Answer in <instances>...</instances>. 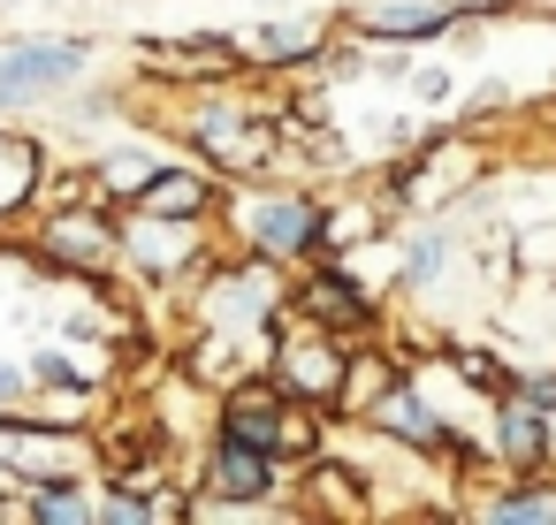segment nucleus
I'll use <instances>...</instances> for the list:
<instances>
[{"label": "nucleus", "mask_w": 556, "mask_h": 525, "mask_svg": "<svg viewBox=\"0 0 556 525\" xmlns=\"http://www.w3.org/2000/svg\"><path fill=\"white\" fill-rule=\"evenodd\" d=\"M85 69V47H54V39H24V47H9L0 54V107H24V100H39V92H54V85H70Z\"/></svg>", "instance_id": "1"}, {"label": "nucleus", "mask_w": 556, "mask_h": 525, "mask_svg": "<svg viewBox=\"0 0 556 525\" xmlns=\"http://www.w3.org/2000/svg\"><path fill=\"white\" fill-rule=\"evenodd\" d=\"M244 236L260 259H298L320 244V214L305 199H267V206H244Z\"/></svg>", "instance_id": "2"}, {"label": "nucleus", "mask_w": 556, "mask_h": 525, "mask_svg": "<svg viewBox=\"0 0 556 525\" xmlns=\"http://www.w3.org/2000/svg\"><path fill=\"white\" fill-rule=\"evenodd\" d=\"M282 388L320 404V396H336V388H343V358H336L320 335H298V343L282 350Z\"/></svg>", "instance_id": "3"}, {"label": "nucleus", "mask_w": 556, "mask_h": 525, "mask_svg": "<svg viewBox=\"0 0 556 525\" xmlns=\"http://www.w3.org/2000/svg\"><path fill=\"white\" fill-rule=\"evenodd\" d=\"M123 252H138V267H146V274H176V267H191V252H199V244H191L184 229H168V214H146V221L123 236Z\"/></svg>", "instance_id": "4"}, {"label": "nucleus", "mask_w": 556, "mask_h": 525, "mask_svg": "<svg viewBox=\"0 0 556 525\" xmlns=\"http://www.w3.org/2000/svg\"><path fill=\"white\" fill-rule=\"evenodd\" d=\"M138 206L146 214H168V221H191V214H206V183L199 176H176V168H153V183L138 191Z\"/></svg>", "instance_id": "5"}, {"label": "nucleus", "mask_w": 556, "mask_h": 525, "mask_svg": "<svg viewBox=\"0 0 556 525\" xmlns=\"http://www.w3.org/2000/svg\"><path fill=\"white\" fill-rule=\"evenodd\" d=\"M222 487H229V495H244V502H260V495L275 487V464H267V449H252V441L222 434Z\"/></svg>", "instance_id": "6"}, {"label": "nucleus", "mask_w": 556, "mask_h": 525, "mask_svg": "<svg viewBox=\"0 0 556 525\" xmlns=\"http://www.w3.org/2000/svg\"><path fill=\"white\" fill-rule=\"evenodd\" d=\"M244 305H267V274L252 267V274H229L214 297H206V320L214 328H244V320H260V312H244Z\"/></svg>", "instance_id": "7"}, {"label": "nucleus", "mask_w": 556, "mask_h": 525, "mask_svg": "<svg viewBox=\"0 0 556 525\" xmlns=\"http://www.w3.org/2000/svg\"><path fill=\"white\" fill-rule=\"evenodd\" d=\"M47 244H54L62 259H77V267H108V259L123 252V244H115L108 229H92V221H54V236H47Z\"/></svg>", "instance_id": "8"}, {"label": "nucleus", "mask_w": 556, "mask_h": 525, "mask_svg": "<svg viewBox=\"0 0 556 525\" xmlns=\"http://www.w3.org/2000/svg\"><path fill=\"white\" fill-rule=\"evenodd\" d=\"M381 426H396L404 441H442V419L412 396V388H389V404H381Z\"/></svg>", "instance_id": "9"}, {"label": "nucleus", "mask_w": 556, "mask_h": 525, "mask_svg": "<svg viewBox=\"0 0 556 525\" xmlns=\"http://www.w3.org/2000/svg\"><path fill=\"white\" fill-rule=\"evenodd\" d=\"M222 434H237V441H252V449H267V457H275V449H290V434H282V419H275V411H260V404H237Z\"/></svg>", "instance_id": "10"}, {"label": "nucleus", "mask_w": 556, "mask_h": 525, "mask_svg": "<svg viewBox=\"0 0 556 525\" xmlns=\"http://www.w3.org/2000/svg\"><path fill=\"white\" fill-rule=\"evenodd\" d=\"M465 168H472V153H465V145H442V153L412 176V199H442V183H450V176H465Z\"/></svg>", "instance_id": "11"}, {"label": "nucleus", "mask_w": 556, "mask_h": 525, "mask_svg": "<svg viewBox=\"0 0 556 525\" xmlns=\"http://www.w3.org/2000/svg\"><path fill=\"white\" fill-rule=\"evenodd\" d=\"M305 297H313V312H320V320H358V312H366V297H358L351 282H336V274H320Z\"/></svg>", "instance_id": "12"}, {"label": "nucleus", "mask_w": 556, "mask_h": 525, "mask_svg": "<svg viewBox=\"0 0 556 525\" xmlns=\"http://www.w3.org/2000/svg\"><path fill=\"white\" fill-rule=\"evenodd\" d=\"M488 517L495 525H533V517H556V495L541 487V495H503V502H488Z\"/></svg>", "instance_id": "13"}, {"label": "nucleus", "mask_w": 556, "mask_h": 525, "mask_svg": "<svg viewBox=\"0 0 556 525\" xmlns=\"http://www.w3.org/2000/svg\"><path fill=\"white\" fill-rule=\"evenodd\" d=\"M100 176H108V191H123V199H138V191L153 183V161H130V153H123V161H108Z\"/></svg>", "instance_id": "14"}, {"label": "nucleus", "mask_w": 556, "mask_h": 525, "mask_svg": "<svg viewBox=\"0 0 556 525\" xmlns=\"http://www.w3.org/2000/svg\"><path fill=\"white\" fill-rule=\"evenodd\" d=\"M450 24V9H419V16H374V31L381 39H404V31H442Z\"/></svg>", "instance_id": "15"}, {"label": "nucleus", "mask_w": 556, "mask_h": 525, "mask_svg": "<svg viewBox=\"0 0 556 525\" xmlns=\"http://www.w3.org/2000/svg\"><path fill=\"white\" fill-rule=\"evenodd\" d=\"M39 517H85V502H77V487H39V502H31Z\"/></svg>", "instance_id": "16"}, {"label": "nucleus", "mask_w": 556, "mask_h": 525, "mask_svg": "<svg viewBox=\"0 0 556 525\" xmlns=\"http://www.w3.org/2000/svg\"><path fill=\"white\" fill-rule=\"evenodd\" d=\"M404 274H412V282H434V274H442V244L427 236V244L412 252V267H404Z\"/></svg>", "instance_id": "17"}, {"label": "nucleus", "mask_w": 556, "mask_h": 525, "mask_svg": "<svg viewBox=\"0 0 556 525\" xmlns=\"http://www.w3.org/2000/svg\"><path fill=\"white\" fill-rule=\"evenodd\" d=\"M533 441H541V434H533V411H526V404H518V411H510V449H518V457H526V449H533Z\"/></svg>", "instance_id": "18"}, {"label": "nucleus", "mask_w": 556, "mask_h": 525, "mask_svg": "<svg viewBox=\"0 0 556 525\" xmlns=\"http://www.w3.org/2000/svg\"><path fill=\"white\" fill-rule=\"evenodd\" d=\"M9 396H24V373H16V366H0V404H9Z\"/></svg>", "instance_id": "19"}]
</instances>
